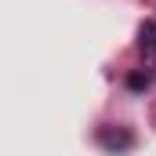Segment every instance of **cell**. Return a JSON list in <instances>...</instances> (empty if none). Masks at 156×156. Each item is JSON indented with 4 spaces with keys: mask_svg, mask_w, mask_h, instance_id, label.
Returning a JSON list of instances; mask_svg holds the SVG:
<instances>
[{
    "mask_svg": "<svg viewBox=\"0 0 156 156\" xmlns=\"http://www.w3.org/2000/svg\"><path fill=\"white\" fill-rule=\"evenodd\" d=\"M138 37H142V40H138V47H142L145 66H149V69H156V26H153V22H145Z\"/></svg>",
    "mask_w": 156,
    "mask_h": 156,
    "instance_id": "obj_1",
    "label": "cell"
},
{
    "mask_svg": "<svg viewBox=\"0 0 156 156\" xmlns=\"http://www.w3.org/2000/svg\"><path fill=\"white\" fill-rule=\"evenodd\" d=\"M98 138H102V145H105V149H116V153H123V149H131V145H134V138H131L127 131H109V127H105Z\"/></svg>",
    "mask_w": 156,
    "mask_h": 156,
    "instance_id": "obj_2",
    "label": "cell"
},
{
    "mask_svg": "<svg viewBox=\"0 0 156 156\" xmlns=\"http://www.w3.org/2000/svg\"><path fill=\"white\" fill-rule=\"evenodd\" d=\"M145 83H149V76H145V73H131V76H127V87H131V91H142Z\"/></svg>",
    "mask_w": 156,
    "mask_h": 156,
    "instance_id": "obj_3",
    "label": "cell"
}]
</instances>
